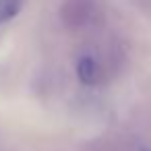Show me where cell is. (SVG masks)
Listing matches in <instances>:
<instances>
[{
	"mask_svg": "<svg viewBox=\"0 0 151 151\" xmlns=\"http://www.w3.org/2000/svg\"><path fill=\"white\" fill-rule=\"evenodd\" d=\"M101 17L99 0H64L60 6V19L68 29H87Z\"/></svg>",
	"mask_w": 151,
	"mask_h": 151,
	"instance_id": "obj_1",
	"label": "cell"
},
{
	"mask_svg": "<svg viewBox=\"0 0 151 151\" xmlns=\"http://www.w3.org/2000/svg\"><path fill=\"white\" fill-rule=\"evenodd\" d=\"M77 77L83 85L97 87L106 81L108 73H106V66L99 58H95L93 54H83L77 60Z\"/></svg>",
	"mask_w": 151,
	"mask_h": 151,
	"instance_id": "obj_2",
	"label": "cell"
},
{
	"mask_svg": "<svg viewBox=\"0 0 151 151\" xmlns=\"http://www.w3.org/2000/svg\"><path fill=\"white\" fill-rule=\"evenodd\" d=\"M25 0H0V25H4L21 15Z\"/></svg>",
	"mask_w": 151,
	"mask_h": 151,
	"instance_id": "obj_3",
	"label": "cell"
}]
</instances>
